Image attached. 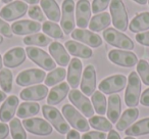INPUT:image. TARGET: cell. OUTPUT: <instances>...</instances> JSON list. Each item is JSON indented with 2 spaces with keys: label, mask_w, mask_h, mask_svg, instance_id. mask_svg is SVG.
Segmentation results:
<instances>
[{
  "label": "cell",
  "mask_w": 149,
  "mask_h": 139,
  "mask_svg": "<svg viewBox=\"0 0 149 139\" xmlns=\"http://www.w3.org/2000/svg\"><path fill=\"white\" fill-rule=\"evenodd\" d=\"M19 98L15 95H11L5 99L3 104L0 108V121L2 122H8L11 121L13 116L17 112V105H19Z\"/></svg>",
  "instance_id": "19"
},
{
  "label": "cell",
  "mask_w": 149,
  "mask_h": 139,
  "mask_svg": "<svg viewBox=\"0 0 149 139\" xmlns=\"http://www.w3.org/2000/svg\"><path fill=\"white\" fill-rule=\"evenodd\" d=\"M136 40L138 43L142 44L145 46H149V31L144 32V33H140L136 35Z\"/></svg>",
  "instance_id": "44"
},
{
  "label": "cell",
  "mask_w": 149,
  "mask_h": 139,
  "mask_svg": "<svg viewBox=\"0 0 149 139\" xmlns=\"http://www.w3.org/2000/svg\"><path fill=\"white\" fill-rule=\"evenodd\" d=\"M137 72L145 85L149 86V64L144 59L137 62Z\"/></svg>",
  "instance_id": "39"
},
{
  "label": "cell",
  "mask_w": 149,
  "mask_h": 139,
  "mask_svg": "<svg viewBox=\"0 0 149 139\" xmlns=\"http://www.w3.org/2000/svg\"><path fill=\"white\" fill-rule=\"evenodd\" d=\"M89 124L94 129L99 131H110L112 129V123L102 116H93L89 119Z\"/></svg>",
  "instance_id": "34"
},
{
  "label": "cell",
  "mask_w": 149,
  "mask_h": 139,
  "mask_svg": "<svg viewBox=\"0 0 149 139\" xmlns=\"http://www.w3.org/2000/svg\"><path fill=\"white\" fill-rule=\"evenodd\" d=\"M81 139H106V134L99 131H91L84 134Z\"/></svg>",
  "instance_id": "43"
},
{
  "label": "cell",
  "mask_w": 149,
  "mask_h": 139,
  "mask_svg": "<svg viewBox=\"0 0 149 139\" xmlns=\"http://www.w3.org/2000/svg\"><path fill=\"white\" fill-rule=\"evenodd\" d=\"M41 25L37 22L30 21V20H24V21H17L11 25L13 33L17 35H27V34L37 33L41 30Z\"/></svg>",
  "instance_id": "21"
},
{
  "label": "cell",
  "mask_w": 149,
  "mask_h": 139,
  "mask_svg": "<svg viewBox=\"0 0 149 139\" xmlns=\"http://www.w3.org/2000/svg\"><path fill=\"white\" fill-rule=\"evenodd\" d=\"M26 60V50L22 47H15L8 50L3 56V64L7 68H17Z\"/></svg>",
  "instance_id": "18"
},
{
  "label": "cell",
  "mask_w": 149,
  "mask_h": 139,
  "mask_svg": "<svg viewBox=\"0 0 149 139\" xmlns=\"http://www.w3.org/2000/svg\"><path fill=\"white\" fill-rule=\"evenodd\" d=\"M62 114H63L64 118L66 121H68L72 128L77 129L82 132H86L90 129L89 123L87 122L83 115H81L76 108L70 104H64L62 106Z\"/></svg>",
  "instance_id": "6"
},
{
  "label": "cell",
  "mask_w": 149,
  "mask_h": 139,
  "mask_svg": "<svg viewBox=\"0 0 149 139\" xmlns=\"http://www.w3.org/2000/svg\"><path fill=\"white\" fill-rule=\"evenodd\" d=\"M140 102L142 105L149 106V88L146 89L142 93V95H141V97H140Z\"/></svg>",
  "instance_id": "46"
},
{
  "label": "cell",
  "mask_w": 149,
  "mask_h": 139,
  "mask_svg": "<svg viewBox=\"0 0 149 139\" xmlns=\"http://www.w3.org/2000/svg\"><path fill=\"white\" fill-rule=\"evenodd\" d=\"M9 128H10L13 139H27V134H26L25 129L23 128L21 121L17 118H15L10 121Z\"/></svg>",
  "instance_id": "38"
},
{
  "label": "cell",
  "mask_w": 149,
  "mask_h": 139,
  "mask_svg": "<svg viewBox=\"0 0 149 139\" xmlns=\"http://www.w3.org/2000/svg\"><path fill=\"white\" fill-rule=\"evenodd\" d=\"M28 13H29V17L31 19H33L34 21L42 22L45 20V17H44L43 13H42L41 7L37 6V5H32L31 7H29Z\"/></svg>",
  "instance_id": "41"
},
{
  "label": "cell",
  "mask_w": 149,
  "mask_h": 139,
  "mask_svg": "<svg viewBox=\"0 0 149 139\" xmlns=\"http://www.w3.org/2000/svg\"><path fill=\"white\" fill-rule=\"evenodd\" d=\"M148 3H149V0H148Z\"/></svg>",
  "instance_id": "56"
},
{
  "label": "cell",
  "mask_w": 149,
  "mask_h": 139,
  "mask_svg": "<svg viewBox=\"0 0 149 139\" xmlns=\"http://www.w3.org/2000/svg\"><path fill=\"white\" fill-rule=\"evenodd\" d=\"M120 110H122V100H120V95L118 94H110L108 97V105H107V119L111 123L116 124V122L118 121L120 115Z\"/></svg>",
  "instance_id": "24"
},
{
  "label": "cell",
  "mask_w": 149,
  "mask_h": 139,
  "mask_svg": "<svg viewBox=\"0 0 149 139\" xmlns=\"http://www.w3.org/2000/svg\"><path fill=\"white\" fill-rule=\"evenodd\" d=\"M2 64H3V59L1 58V55H0V70H2Z\"/></svg>",
  "instance_id": "52"
},
{
  "label": "cell",
  "mask_w": 149,
  "mask_h": 139,
  "mask_svg": "<svg viewBox=\"0 0 149 139\" xmlns=\"http://www.w3.org/2000/svg\"><path fill=\"white\" fill-rule=\"evenodd\" d=\"M125 139H135V138H133V137L131 136V137H126V138H125Z\"/></svg>",
  "instance_id": "55"
},
{
  "label": "cell",
  "mask_w": 149,
  "mask_h": 139,
  "mask_svg": "<svg viewBox=\"0 0 149 139\" xmlns=\"http://www.w3.org/2000/svg\"><path fill=\"white\" fill-rule=\"evenodd\" d=\"M92 104L94 106V110L100 116H103L106 114V98L101 91H95L92 94Z\"/></svg>",
  "instance_id": "32"
},
{
  "label": "cell",
  "mask_w": 149,
  "mask_h": 139,
  "mask_svg": "<svg viewBox=\"0 0 149 139\" xmlns=\"http://www.w3.org/2000/svg\"><path fill=\"white\" fill-rule=\"evenodd\" d=\"M91 17V5L88 0H79L76 4V24L81 29L89 26Z\"/></svg>",
  "instance_id": "14"
},
{
  "label": "cell",
  "mask_w": 149,
  "mask_h": 139,
  "mask_svg": "<svg viewBox=\"0 0 149 139\" xmlns=\"http://www.w3.org/2000/svg\"><path fill=\"white\" fill-rule=\"evenodd\" d=\"M23 1H26V2L30 3V4H32V5H35V4H37L38 2H40V0H23Z\"/></svg>",
  "instance_id": "50"
},
{
  "label": "cell",
  "mask_w": 149,
  "mask_h": 139,
  "mask_svg": "<svg viewBox=\"0 0 149 139\" xmlns=\"http://www.w3.org/2000/svg\"><path fill=\"white\" fill-rule=\"evenodd\" d=\"M66 139H81V136H80V134H79V132H78V131L70 130L68 132Z\"/></svg>",
  "instance_id": "47"
},
{
  "label": "cell",
  "mask_w": 149,
  "mask_h": 139,
  "mask_svg": "<svg viewBox=\"0 0 149 139\" xmlns=\"http://www.w3.org/2000/svg\"><path fill=\"white\" fill-rule=\"evenodd\" d=\"M23 126L27 131L39 136H47L52 133V126L47 121L41 118L25 119L23 121Z\"/></svg>",
  "instance_id": "9"
},
{
  "label": "cell",
  "mask_w": 149,
  "mask_h": 139,
  "mask_svg": "<svg viewBox=\"0 0 149 139\" xmlns=\"http://www.w3.org/2000/svg\"><path fill=\"white\" fill-rule=\"evenodd\" d=\"M7 98L6 94H5V92L3 91H0V102L3 101V100H5Z\"/></svg>",
  "instance_id": "49"
},
{
  "label": "cell",
  "mask_w": 149,
  "mask_h": 139,
  "mask_svg": "<svg viewBox=\"0 0 149 139\" xmlns=\"http://www.w3.org/2000/svg\"><path fill=\"white\" fill-rule=\"evenodd\" d=\"M110 4V0H93L92 2V13L98 15L101 13L103 10L107 8V6Z\"/></svg>",
  "instance_id": "40"
},
{
  "label": "cell",
  "mask_w": 149,
  "mask_h": 139,
  "mask_svg": "<svg viewBox=\"0 0 149 139\" xmlns=\"http://www.w3.org/2000/svg\"><path fill=\"white\" fill-rule=\"evenodd\" d=\"M82 76V62L79 58H72L68 64V83L72 88L76 89L79 86Z\"/></svg>",
  "instance_id": "20"
},
{
  "label": "cell",
  "mask_w": 149,
  "mask_h": 139,
  "mask_svg": "<svg viewBox=\"0 0 149 139\" xmlns=\"http://www.w3.org/2000/svg\"><path fill=\"white\" fill-rule=\"evenodd\" d=\"M141 81L140 77L136 72H132L129 75L128 85L125 93V102L130 108H135L140 101Z\"/></svg>",
  "instance_id": "1"
},
{
  "label": "cell",
  "mask_w": 149,
  "mask_h": 139,
  "mask_svg": "<svg viewBox=\"0 0 149 139\" xmlns=\"http://www.w3.org/2000/svg\"><path fill=\"white\" fill-rule=\"evenodd\" d=\"M1 1H2V2H4V3H10L13 0H1Z\"/></svg>",
  "instance_id": "53"
},
{
  "label": "cell",
  "mask_w": 149,
  "mask_h": 139,
  "mask_svg": "<svg viewBox=\"0 0 149 139\" xmlns=\"http://www.w3.org/2000/svg\"><path fill=\"white\" fill-rule=\"evenodd\" d=\"M70 102L74 104L76 108H78L85 117L91 118L94 115V108L91 104V101L83 94V92L79 91L77 89H72L68 94Z\"/></svg>",
  "instance_id": "11"
},
{
  "label": "cell",
  "mask_w": 149,
  "mask_h": 139,
  "mask_svg": "<svg viewBox=\"0 0 149 139\" xmlns=\"http://www.w3.org/2000/svg\"><path fill=\"white\" fill-rule=\"evenodd\" d=\"M46 74L44 71L40 68H30L23 71L17 75V84L19 86H29L34 84L41 83L45 80Z\"/></svg>",
  "instance_id": "12"
},
{
  "label": "cell",
  "mask_w": 149,
  "mask_h": 139,
  "mask_svg": "<svg viewBox=\"0 0 149 139\" xmlns=\"http://www.w3.org/2000/svg\"><path fill=\"white\" fill-rule=\"evenodd\" d=\"M68 92H70V85L68 83L62 82V83L58 84L57 86H55L50 90L47 97V103L49 105L60 103L66 97Z\"/></svg>",
  "instance_id": "23"
},
{
  "label": "cell",
  "mask_w": 149,
  "mask_h": 139,
  "mask_svg": "<svg viewBox=\"0 0 149 139\" xmlns=\"http://www.w3.org/2000/svg\"><path fill=\"white\" fill-rule=\"evenodd\" d=\"M72 38L94 48L99 47L102 44V39L98 34H95L85 29H74L72 32Z\"/></svg>",
  "instance_id": "15"
},
{
  "label": "cell",
  "mask_w": 149,
  "mask_h": 139,
  "mask_svg": "<svg viewBox=\"0 0 149 139\" xmlns=\"http://www.w3.org/2000/svg\"><path fill=\"white\" fill-rule=\"evenodd\" d=\"M42 30L45 34L49 35L52 38H55V39H61L63 37V31H62L61 27H59L57 24L51 21L44 22Z\"/></svg>",
  "instance_id": "35"
},
{
  "label": "cell",
  "mask_w": 149,
  "mask_h": 139,
  "mask_svg": "<svg viewBox=\"0 0 149 139\" xmlns=\"http://www.w3.org/2000/svg\"><path fill=\"white\" fill-rule=\"evenodd\" d=\"M0 86L4 92H10L13 89V73L8 68L0 70Z\"/></svg>",
  "instance_id": "37"
},
{
  "label": "cell",
  "mask_w": 149,
  "mask_h": 139,
  "mask_svg": "<svg viewBox=\"0 0 149 139\" xmlns=\"http://www.w3.org/2000/svg\"><path fill=\"white\" fill-rule=\"evenodd\" d=\"M128 136H140V135L149 134V118L138 121L134 125L125 131Z\"/></svg>",
  "instance_id": "30"
},
{
  "label": "cell",
  "mask_w": 149,
  "mask_h": 139,
  "mask_svg": "<svg viewBox=\"0 0 149 139\" xmlns=\"http://www.w3.org/2000/svg\"><path fill=\"white\" fill-rule=\"evenodd\" d=\"M49 52L50 55L55 59L59 66H66L70 61V56L63 47L62 44L59 42H52L49 45Z\"/></svg>",
  "instance_id": "22"
},
{
  "label": "cell",
  "mask_w": 149,
  "mask_h": 139,
  "mask_svg": "<svg viewBox=\"0 0 149 139\" xmlns=\"http://www.w3.org/2000/svg\"><path fill=\"white\" fill-rule=\"evenodd\" d=\"M130 31L133 33H139L141 31L149 29V13H142L137 15L130 23Z\"/></svg>",
  "instance_id": "29"
},
{
  "label": "cell",
  "mask_w": 149,
  "mask_h": 139,
  "mask_svg": "<svg viewBox=\"0 0 149 139\" xmlns=\"http://www.w3.org/2000/svg\"><path fill=\"white\" fill-rule=\"evenodd\" d=\"M127 79L124 75H113L105 78L99 84V91L105 94H114L124 90L127 84Z\"/></svg>",
  "instance_id": "8"
},
{
  "label": "cell",
  "mask_w": 149,
  "mask_h": 139,
  "mask_svg": "<svg viewBox=\"0 0 149 139\" xmlns=\"http://www.w3.org/2000/svg\"><path fill=\"white\" fill-rule=\"evenodd\" d=\"M65 48L70 52V54L74 55V57L89 58L93 54V51L91 50V48L83 45V44L79 43V42L72 41V40L65 42Z\"/></svg>",
  "instance_id": "25"
},
{
  "label": "cell",
  "mask_w": 149,
  "mask_h": 139,
  "mask_svg": "<svg viewBox=\"0 0 149 139\" xmlns=\"http://www.w3.org/2000/svg\"><path fill=\"white\" fill-rule=\"evenodd\" d=\"M110 15L116 29L124 32L128 29V13L123 0H110Z\"/></svg>",
  "instance_id": "2"
},
{
  "label": "cell",
  "mask_w": 149,
  "mask_h": 139,
  "mask_svg": "<svg viewBox=\"0 0 149 139\" xmlns=\"http://www.w3.org/2000/svg\"><path fill=\"white\" fill-rule=\"evenodd\" d=\"M26 53H27V55L29 56V58L32 61H34L39 66H41L43 70L52 71V70L55 68L56 66L55 61L44 50L40 49L38 47H32V46H30V47L26 48Z\"/></svg>",
  "instance_id": "5"
},
{
  "label": "cell",
  "mask_w": 149,
  "mask_h": 139,
  "mask_svg": "<svg viewBox=\"0 0 149 139\" xmlns=\"http://www.w3.org/2000/svg\"><path fill=\"white\" fill-rule=\"evenodd\" d=\"M47 94L48 88L46 85H35L22 90L19 96L25 101H38L43 100Z\"/></svg>",
  "instance_id": "17"
},
{
  "label": "cell",
  "mask_w": 149,
  "mask_h": 139,
  "mask_svg": "<svg viewBox=\"0 0 149 139\" xmlns=\"http://www.w3.org/2000/svg\"><path fill=\"white\" fill-rule=\"evenodd\" d=\"M66 72L63 68H54L53 71L50 72L45 78V84L46 86H53L57 84L58 82H61L65 78Z\"/></svg>",
  "instance_id": "36"
},
{
  "label": "cell",
  "mask_w": 149,
  "mask_h": 139,
  "mask_svg": "<svg viewBox=\"0 0 149 139\" xmlns=\"http://www.w3.org/2000/svg\"><path fill=\"white\" fill-rule=\"evenodd\" d=\"M0 34L4 35L7 38H11L13 37V30L11 27L6 23L5 21H3L1 17H0Z\"/></svg>",
  "instance_id": "42"
},
{
  "label": "cell",
  "mask_w": 149,
  "mask_h": 139,
  "mask_svg": "<svg viewBox=\"0 0 149 139\" xmlns=\"http://www.w3.org/2000/svg\"><path fill=\"white\" fill-rule=\"evenodd\" d=\"M96 88V72L92 64L85 68L83 78L81 79V90L85 95L90 96L95 92Z\"/></svg>",
  "instance_id": "16"
},
{
  "label": "cell",
  "mask_w": 149,
  "mask_h": 139,
  "mask_svg": "<svg viewBox=\"0 0 149 139\" xmlns=\"http://www.w3.org/2000/svg\"><path fill=\"white\" fill-rule=\"evenodd\" d=\"M9 127L5 123H0V139H5L8 136Z\"/></svg>",
  "instance_id": "45"
},
{
  "label": "cell",
  "mask_w": 149,
  "mask_h": 139,
  "mask_svg": "<svg viewBox=\"0 0 149 139\" xmlns=\"http://www.w3.org/2000/svg\"><path fill=\"white\" fill-rule=\"evenodd\" d=\"M40 110V105L37 102H23L19 104V108H17V115L19 118L22 119H27L29 117H33L37 115Z\"/></svg>",
  "instance_id": "31"
},
{
  "label": "cell",
  "mask_w": 149,
  "mask_h": 139,
  "mask_svg": "<svg viewBox=\"0 0 149 139\" xmlns=\"http://www.w3.org/2000/svg\"><path fill=\"white\" fill-rule=\"evenodd\" d=\"M103 38L108 44L114 47L125 50H132L134 48V43L132 40L127 35L116 31L113 28H107L103 32Z\"/></svg>",
  "instance_id": "4"
},
{
  "label": "cell",
  "mask_w": 149,
  "mask_h": 139,
  "mask_svg": "<svg viewBox=\"0 0 149 139\" xmlns=\"http://www.w3.org/2000/svg\"><path fill=\"white\" fill-rule=\"evenodd\" d=\"M134 1L137 3H139V4H141V5H144V4H146L148 0H134Z\"/></svg>",
  "instance_id": "51"
},
{
  "label": "cell",
  "mask_w": 149,
  "mask_h": 139,
  "mask_svg": "<svg viewBox=\"0 0 149 139\" xmlns=\"http://www.w3.org/2000/svg\"><path fill=\"white\" fill-rule=\"evenodd\" d=\"M60 26L64 34L68 35L74 30V2L72 0H63L62 2V17Z\"/></svg>",
  "instance_id": "10"
},
{
  "label": "cell",
  "mask_w": 149,
  "mask_h": 139,
  "mask_svg": "<svg viewBox=\"0 0 149 139\" xmlns=\"http://www.w3.org/2000/svg\"><path fill=\"white\" fill-rule=\"evenodd\" d=\"M111 23V17L108 13H101L95 15L89 22L90 31L93 32H99L102 30L106 29Z\"/></svg>",
  "instance_id": "27"
},
{
  "label": "cell",
  "mask_w": 149,
  "mask_h": 139,
  "mask_svg": "<svg viewBox=\"0 0 149 139\" xmlns=\"http://www.w3.org/2000/svg\"><path fill=\"white\" fill-rule=\"evenodd\" d=\"M108 58L113 64L120 66H125V68L134 66L138 62V58H137L136 54L131 51H127V50H110L108 53Z\"/></svg>",
  "instance_id": "13"
},
{
  "label": "cell",
  "mask_w": 149,
  "mask_h": 139,
  "mask_svg": "<svg viewBox=\"0 0 149 139\" xmlns=\"http://www.w3.org/2000/svg\"><path fill=\"white\" fill-rule=\"evenodd\" d=\"M2 42H3V37L1 35H0V44L2 43Z\"/></svg>",
  "instance_id": "54"
},
{
  "label": "cell",
  "mask_w": 149,
  "mask_h": 139,
  "mask_svg": "<svg viewBox=\"0 0 149 139\" xmlns=\"http://www.w3.org/2000/svg\"><path fill=\"white\" fill-rule=\"evenodd\" d=\"M42 112H43V115L46 120L49 121L53 125L54 128L56 129V131L59 132L60 134H66L70 131L68 124L56 108L46 104V105L42 106Z\"/></svg>",
  "instance_id": "3"
},
{
  "label": "cell",
  "mask_w": 149,
  "mask_h": 139,
  "mask_svg": "<svg viewBox=\"0 0 149 139\" xmlns=\"http://www.w3.org/2000/svg\"><path fill=\"white\" fill-rule=\"evenodd\" d=\"M40 4H41V7L45 13L46 17L51 22L56 23L61 19L60 17V8L55 0H40Z\"/></svg>",
  "instance_id": "26"
},
{
  "label": "cell",
  "mask_w": 149,
  "mask_h": 139,
  "mask_svg": "<svg viewBox=\"0 0 149 139\" xmlns=\"http://www.w3.org/2000/svg\"><path fill=\"white\" fill-rule=\"evenodd\" d=\"M139 116V110L136 108H128L124 112L120 120L116 122V129L118 131H126L127 129L137 120Z\"/></svg>",
  "instance_id": "28"
},
{
  "label": "cell",
  "mask_w": 149,
  "mask_h": 139,
  "mask_svg": "<svg viewBox=\"0 0 149 139\" xmlns=\"http://www.w3.org/2000/svg\"><path fill=\"white\" fill-rule=\"evenodd\" d=\"M24 43L27 45H37V46H47L52 43L50 37H47L44 34H33V35L26 36L24 38Z\"/></svg>",
  "instance_id": "33"
},
{
  "label": "cell",
  "mask_w": 149,
  "mask_h": 139,
  "mask_svg": "<svg viewBox=\"0 0 149 139\" xmlns=\"http://www.w3.org/2000/svg\"><path fill=\"white\" fill-rule=\"evenodd\" d=\"M107 139H120V136L116 130H112L111 129L107 135Z\"/></svg>",
  "instance_id": "48"
},
{
  "label": "cell",
  "mask_w": 149,
  "mask_h": 139,
  "mask_svg": "<svg viewBox=\"0 0 149 139\" xmlns=\"http://www.w3.org/2000/svg\"><path fill=\"white\" fill-rule=\"evenodd\" d=\"M27 3L24 1H13L0 10V17L6 22H13L24 17L28 11Z\"/></svg>",
  "instance_id": "7"
}]
</instances>
